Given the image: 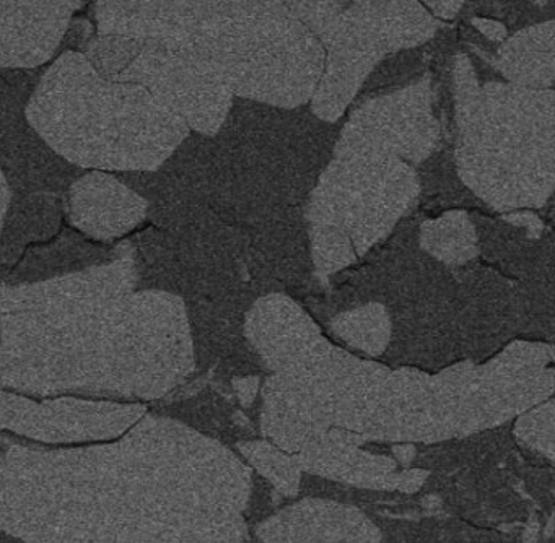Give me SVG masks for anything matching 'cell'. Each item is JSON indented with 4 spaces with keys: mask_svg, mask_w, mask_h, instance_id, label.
<instances>
[{
    "mask_svg": "<svg viewBox=\"0 0 555 543\" xmlns=\"http://www.w3.org/2000/svg\"><path fill=\"white\" fill-rule=\"evenodd\" d=\"M25 114L57 155L99 171H155L191 132L151 91L103 77L76 51L44 72Z\"/></svg>",
    "mask_w": 555,
    "mask_h": 543,
    "instance_id": "1",
    "label": "cell"
},
{
    "mask_svg": "<svg viewBox=\"0 0 555 543\" xmlns=\"http://www.w3.org/2000/svg\"><path fill=\"white\" fill-rule=\"evenodd\" d=\"M144 38L199 55L235 96L295 109L310 103L324 64L320 39L292 13L243 23L194 18L180 0H151Z\"/></svg>",
    "mask_w": 555,
    "mask_h": 543,
    "instance_id": "2",
    "label": "cell"
},
{
    "mask_svg": "<svg viewBox=\"0 0 555 543\" xmlns=\"http://www.w3.org/2000/svg\"><path fill=\"white\" fill-rule=\"evenodd\" d=\"M389 370L323 338L262 384V432L291 454L317 444L331 428L362 436Z\"/></svg>",
    "mask_w": 555,
    "mask_h": 543,
    "instance_id": "3",
    "label": "cell"
},
{
    "mask_svg": "<svg viewBox=\"0 0 555 543\" xmlns=\"http://www.w3.org/2000/svg\"><path fill=\"white\" fill-rule=\"evenodd\" d=\"M463 184L496 211L544 207L555 184V126L480 100L456 120Z\"/></svg>",
    "mask_w": 555,
    "mask_h": 543,
    "instance_id": "4",
    "label": "cell"
},
{
    "mask_svg": "<svg viewBox=\"0 0 555 543\" xmlns=\"http://www.w3.org/2000/svg\"><path fill=\"white\" fill-rule=\"evenodd\" d=\"M421 194L417 172L399 158L333 152L304 205L308 223L346 231L357 256L385 240Z\"/></svg>",
    "mask_w": 555,
    "mask_h": 543,
    "instance_id": "5",
    "label": "cell"
},
{
    "mask_svg": "<svg viewBox=\"0 0 555 543\" xmlns=\"http://www.w3.org/2000/svg\"><path fill=\"white\" fill-rule=\"evenodd\" d=\"M87 59L103 77L151 91L194 132L214 137L229 119L235 94L206 61L162 38L99 35Z\"/></svg>",
    "mask_w": 555,
    "mask_h": 543,
    "instance_id": "6",
    "label": "cell"
},
{
    "mask_svg": "<svg viewBox=\"0 0 555 543\" xmlns=\"http://www.w3.org/2000/svg\"><path fill=\"white\" fill-rule=\"evenodd\" d=\"M453 270L418 250L386 298L391 335L383 358L388 366L437 373L461 360L454 309Z\"/></svg>",
    "mask_w": 555,
    "mask_h": 543,
    "instance_id": "7",
    "label": "cell"
},
{
    "mask_svg": "<svg viewBox=\"0 0 555 543\" xmlns=\"http://www.w3.org/2000/svg\"><path fill=\"white\" fill-rule=\"evenodd\" d=\"M474 364L461 358L437 373L391 367L363 439L428 445L456 438L461 397Z\"/></svg>",
    "mask_w": 555,
    "mask_h": 543,
    "instance_id": "8",
    "label": "cell"
},
{
    "mask_svg": "<svg viewBox=\"0 0 555 543\" xmlns=\"http://www.w3.org/2000/svg\"><path fill=\"white\" fill-rule=\"evenodd\" d=\"M287 9L323 44V72L310 106L318 119L336 122L388 51L349 0H291Z\"/></svg>",
    "mask_w": 555,
    "mask_h": 543,
    "instance_id": "9",
    "label": "cell"
},
{
    "mask_svg": "<svg viewBox=\"0 0 555 543\" xmlns=\"http://www.w3.org/2000/svg\"><path fill=\"white\" fill-rule=\"evenodd\" d=\"M554 345L512 340L474 364L461 397L457 436L495 428L554 396Z\"/></svg>",
    "mask_w": 555,
    "mask_h": 543,
    "instance_id": "10",
    "label": "cell"
},
{
    "mask_svg": "<svg viewBox=\"0 0 555 543\" xmlns=\"http://www.w3.org/2000/svg\"><path fill=\"white\" fill-rule=\"evenodd\" d=\"M428 78L366 101L350 114L333 152L391 156L418 165L438 142Z\"/></svg>",
    "mask_w": 555,
    "mask_h": 543,
    "instance_id": "11",
    "label": "cell"
},
{
    "mask_svg": "<svg viewBox=\"0 0 555 543\" xmlns=\"http://www.w3.org/2000/svg\"><path fill=\"white\" fill-rule=\"evenodd\" d=\"M451 270L461 357L480 363L519 337L518 283L477 259Z\"/></svg>",
    "mask_w": 555,
    "mask_h": 543,
    "instance_id": "12",
    "label": "cell"
},
{
    "mask_svg": "<svg viewBox=\"0 0 555 543\" xmlns=\"http://www.w3.org/2000/svg\"><path fill=\"white\" fill-rule=\"evenodd\" d=\"M144 406L61 399L34 403L0 393V428L50 442L89 441L121 435L144 415Z\"/></svg>",
    "mask_w": 555,
    "mask_h": 543,
    "instance_id": "13",
    "label": "cell"
},
{
    "mask_svg": "<svg viewBox=\"0 0 555 543\" xmlns=\"http://www.w3.org/2000/svg\"><path fill=\"white\" fill-rule=\"evenodd\" d=\"M243 230L246 270L259 296L298 288L313 276L304 207L275 211Z\"/></svg>",
    "mask_w": 555,
    "mask_h": 543,
    "instance_id": "14",
    "label": "cell"
},
{
    "mask_svg": "<svg viewBox=\"0 0 555 543\" xmlns=\"http://www.w3.org/2000/svg\"><path fill=\"white\" fill-rule=\"evenodd\" d=\"M365 439L353 431L331 428L323 439L297 455L301 470L362 490L411 494L424 487L428 471L414 467L398 470L388 455L363 448Z\"/></svg>",
    "mask_w": 555,
    "mask_h": 543,
    "instance_id": "15",
    "label": "cell"
},
{
    "mask_svg": "<svg viewBox=\"0 0 555 543\" xmlns=\"http://www.w3.org/2000/svg\"><path fill=\"white\" fill-rule=\"evenodd\" d=\"M82 0H0V67L47 64Z\"/></svg>",
    "mask_w": 555,
    "mask_h": 543,
    "instance_id": "16",
    "label": "cell"
},
{
    "mask_svg": "<svg viewBox=\"0 0 555 543\" xmlns=\"http://www.w3.org/2000/svg\"><path fill=\"white\" fill-rule=\"evenodd\" d=\"M262 542H382L383 533L359 506L307 496L256 523Z\"/></svg>",
    "mask_w": 555,
    "mask_h": 543,
    "instance_id": "17",
    "label": "cell"
},
{
    "mask_svg": "<svg viewBox=\"0 0 555 543\" xmlns=\"http://www.w3.org/2000/svg\"><path fill=\"white\" fill-rule=\"evenodd\" d=\"M245 337L271 373L291 366L324 338L313 318L284 292L266 293L251 302Z\"/></svg>",
    "mask_w": 555,
    "mask_h": 543,
    "instance_id": "18",
    "label": "cell"
},
{
    "mask_svg": "<svg viewBox=\"0 0 555 543\" xmlns=\"http://www.w3.org/2000/svg\"><path fill=\"white\" fill-rule=\"evenodd\" d=\"M145 214V198L99 169L83 176L70 188V221L83 233L99 240L122 236L138 227Z\"/></svg>",
    "mask_w": 555,
    "mask_h": 543,
    "instance_id": "19",
    "label": "cell"
},
{
    "mask_svg": "<svg viewBox=\"0 0 555 543\" xmlns=\"http://www.w3.org/2000/svg\"><path fill=\"white\" fill-rule=\"evenodd\" d=\"M476 227L477 250L489 266L515 280L554 275L552 234L534 236L531 231L506 220L470 217Z\"/></svg>",
    "mask_w": 555,
    "mask_h": 543,
    "instance_id": "20",
    "label": "cell"
},
{
    "mask_svg": "<svg viewBox=\"0 0 555 543\" xmlns=\"http://www.w3.org/2000/svg\"><path fill=\"white\" fill-rule=\"evenodd\" d=\"M515 451V438L508 423L495 428L480 429L460 438L428 444L425 451L415 454L411 465L424 468L428 474H453L473 468L499 467L508 461Z\"/></svg>",
    "mask_w": 555,
    "mask_h": 543,
    "instance_id": "21",
    "label": "cell"
},
{
    "mask_svg": "<svg viewBox=\"0 0 555 543\" xmlns=\"http://www.w3.org/2000/svg\"><path fill=\"white\" fill-rule=\"evenodd\" d=\"M555 23H539L505 39L496 52V70L509 81L528 88H552L555 78Z\"/></svg>",
    "mask_w": 555,
    "mask_h": 543,
    "instance_id": "22",
    "label": "cell"
},
{
    "mask_svg": "<svg viewBox=\"0 0 555 543\" xmlns=\"http://www.w3.org/2000/svg\"><path fill=\"white\" fill-rule=\"evenodd\" d=\"M418 244L424 253L451 269L479 257L476 227L464 210H448L434 220L421 221Z\"/></svg>",
    "mask_w": 555,
    "mask_h": 543,
    "instance_id": "23",
    "label": "cell"
},
{
    "mask_svg": "<svg viewBox=\"0 0 555 543\" xmlns=\"http://www.w3.org/2000/svg\"><path fill=\"white\" fill-rule=\"evenodd\" d=\"M330 328L353 350L383 357L391 335V319L383 302L369 301L331 315Z\"/></svg>",
    "mask_w": 555,
    "mask_h": 543,
    "instance_id": "24",
    "label": "cell"
},
{
    "mask_svg": "<svg viewBox=\"0 0 555 543\" xmlns=\"http://www.w3.org/2000/svg\"><path fill=\"white\" fill-rule=\"evenodd\" d=\"M236 449L251 470L264 478L278 493L285 497L298 496L304 470L297 455L271 441H240Z\"/></svg>",
    "mask_w": 555,
    "mask_h": 543,
    "instance_id": "25",
    "label": "cell"
},
{
    "mask_svg": "<svg viewBox=\"0 0 555 543\" xmlns=\"http://www.w3.org/2000/svg\"><path fill=\"white\" fill-rule=\"evenodd\" d=\"M519 295V335L528 340H554V275L516 280Z\"/></svg>",
    "mask_w": 555,
    "mask_h": 543,
    "instance_id": "26",
    "label": "cell"
},
{
    "mask_svg": "<svg viewBox=\"0 0 555 543\" xmlns=\"http://www.w3.org/2000/svg\"><path fill=\"white\" fill-rule=\"evenodd\" d=\"M313 275L331 279L352 266L359 256L346 231L331 224L308 223Z\"/></svg>",
    "mask_w": 555,
    "mask_h": 543,
    "instance_id": "27",
    "label": "cell"
},
{
    "mask_svg": "<svg viewBox=\"0 0 555 543\" xmlns=\"http://www.w3.org/2000/svg\"><path fill=\"white\" fill-rule=\"evenodd\" d=\"M194 18L210 23H243L288 13L281 0H180Z\"/></svg>",
    "mask_w": 555,
    "mask_h": 543,
    "instance_id": "28",
    "label": "cell"
},
{
    "mask_svg": "<svg viewBox=\"0 0 555 543\" xmlns=\"http://www.w3.org/2000/svg\"><path fill=\"white\" fill-rule=\"evenodd\" d=\"M554 399L548 397L516 416L512 431L519 445L547 458L551 464L554 462Z\"/></svg>",
    "mask_w": 555,
    "mask_h": 543,
    "instance_id": "29",
    "label": "cell"
},
{
    "mask_svg": "<svg viewBox=\"0 0 555 543\" xmlns=\"http://www.w3.org/2000/svg\"><path fill=\"white\" fill-rule=\"evenodd\" d=\"M274 488L253 471L251 491H249L248 503H246L245 513L248 516L246 522L259 523L266 517L274 514V497H272Z\"/></svg>",
    "mask_w": 555,
    "mask_h": 543,
    "instance_id": "30",
    "label": "cell"
},
{
    "mask_svg": "<svg viewBox=\"0 0 555 543\" xmlns=\"http://www.w3.org/2000/svg\"><path fill=\"white\" fill-rule=\"evenodd\" d=\"M525 484L534 500H538L545 509L552 510L554 506V471L552 468H528L525 471Z\"/></svg>",
    "mask_w": 555,
    "mask_h": 543,
    "instance_id": "31",
    "label": "cell"
},
{
    "mask_svg": "<svg viewBox=\"0 0 555 543\" xmlns=\"http://www.w3.org/2000/svg\"><path fill=\"white\" fill-rule=\"evenodd\" d=\"M233 389H235L236 396H238L243 406H251L259 392L258 374L233 377Z\"/></svg>",
    "mask_w": 555,
    "mask_h": 543,
    "instance_id": "32",
    "label": "cell"
},
{
    "mask_svg": "<svg viewBox=\"0 0 555 543\" xmlns=\"http://www.w3.org/2000/svg\"><path fill=\"white\" fill-rule=\"evenodd\" d=\"M437 18L451 20L460 13L466 0H418Z\"/></svg>",
    "mask_w": 555,
    "mask_h": 543,
    "instance_id": "33",
    "label": "cell"
},
{
    "mask_svg": "<svg viewBox=\"0 0 555 543\" xmlns=\"http://www.w3.org/2000/svg\"><path fill=\"white\" fill-rule=\"evenodd\" d=\"M473 26L474 28L479 29L486 38L492 39V41L502 42L506 39L505 25L496 22V20L476 16V18H473Z\"/></svg>",
    "mask_w": 555,
    "mask_h": 543,
    "instance_id": "34",
    "label": "cell"
},
{
    "mask_svg": "<svg viewBox=\"0 0 555 543\" xmlns=\"http://www.w3.org/2000/svg\"><path fill=\"white\" fill-rule=\"evenodd\" d=\"M392 452H395L396 457H398L399 462H402V464H412L415 454H417V451H415V445L408 444V442L395 444V448H392Z\"/></svg>",
    "mask_w": 555,
    "mask_h": 543,
    "instance_id": "35",
    "label": "cell"
},
{
    "mask_svg": "<svg viewBox=\"0 0 555 543\" xmlns=\"http://www.w3.org/2000/svg\"><path fill=\"white\" fill-rule=\"evenodd\" d=\"M9 207V188L5 182L2 169H0V231H2V224H4L5 214H8Z\"/></svg>",
    "mask_w": 555,
    "mask_h": 543,
    "instance_id": "36",
    "label": "cell"
},
{
    "mask_svg": "<svg viewBox=\"0 0 555 543\" xmlns=\"http://www.w3.org/2000/svg\"><path fill=\"white\" fill-rule=\"evenodd\" d=\"M349 2L356 3V5L365 7L373 5V3L385 2V0H349Z\"/></svg>",
    "mask_w": 555,
    "mask_h": 543,
    "instance_id": "37",
    "label": "cell"
},
{
    "mask_svg": "<svg viewBox=\"0 0 555 543\" xmlns=\"http://www.w3.org/2000/svg\"><path fill=\"white\" fill-rule=\"evenodd\" d=\"M529 2L538 3V5H545V3L548 2V0H529Z\"/></svg>",
    "mask_w": 555,
    "mask_h": 543,
    "instance_id": "38",
    "label": "cell"
},
{
    "mask_svg": "<svg viewBox=\"0 0 555 543\" xmlns=\"http://www.w3.org/2000/svg\"><path fill=\"white\" fill-rule=\"evenodd\" d=\"M282 3H284L285 7H287V3L291 2V0H281Z\"/></svg>",
    "mask_w": 555,
    "mask_h": 543,
    "instance_id": "39",
    "label": "cell"
}]
</instances>
